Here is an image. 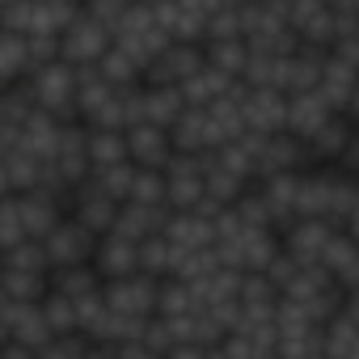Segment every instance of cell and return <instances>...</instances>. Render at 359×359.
Returning <instances> with one entry per match:
<instances>
[{
    "label": "cell",
    "mask_w": 359,
    "mask_h": 359,
    "mask_svg": "<svg viewBox=\"0 0 359 359\" xmlns=\"http://www.w3.org/2000/svg\"><path fill=\"white\" fill-rule=\"evenodd\" d=\"M30 97L39 110L55 114V118H76V102H81V68H72L68 60H51L43 64L30 81Z\"/></svg>",
    "instance_id": "1"
},
{
    "label": "cell",
    "mask_w": 359,
    "mask_h": 359,
    "mask_svg": "<svg viewBox=\"0 0 359 359\" xmlns=\"http://www.w3.org/2000/svg\"><path fill=\"white\" fill-rule=\"evenodd\" d=\"M169 43H173V34L161 26V18H156L152 5H131V9L123 13V22L114 26V47L127 51L131 60H140L144 68H148Z\"/></svg>",
    "instance_id": "2"
},
{
    "label": "cell",
    "mask_w": 359,
    "mask_h": 359,
    "mask_svg": "<svg viewBox=\"0 0 359 359\" xmlns=\"http://www.w3.org/2000/svg\"><path fill=\"white\" fill-rule=\"evenodd\" d=\"M199 152H173V161L165 165V187H169L173 212H195L208 199V161Z\"/></svg>",
    "instance_id": "3"
},
{
    "label": "cell",
    "mask_w": 359,
    "mask_h": 359,
    "mask_svg": "<svg viewBox=\"0 0 359 359\" xmlns=\"http://www.w3.org/2000/svg\"><path fill=\"white\" fill-rule=\"evenodd\" d=\"M110 47H114V26L102 22L97 13L81 9V18H76V22L68 26V34H64V60H68L72 68H93V64L106 60Z\"/></svg>",
    "instance_id": "4"
},
{
    "label": "cell",
    "mask_w": 359,
    "mask_h": 359,
    "mask_svg": "<svg viewBox=\"0 0 359 359\" xmlns=\"http://www.w3.org/2000/svg\"><path fill=\"white\" fill-rule=\"evenodd\" d=\"M118 212H123V199L102 187V177H85V182L72 191V199H68V216H76L97 237H106L118 224Z\"/></svg>",
    "instance_id": "5"
},
{
    "label": "cell",
    "mask_w": 359,
    "mask_h": 359,
    "mask_svg": "<svg viewBox=\"0 0 359 359\" xmlns=\"http://www.w3.org/2000/svg\"><path fill=\"white\" fill-rule=\"evenodd\" d=\"M161 283L156 275L140 271V275H127V279H106V304L123 317H156V304H161Z\"/></svg>",
    "instance_id": "6"
},
{
    "label": "cell",
    "mask_w": 359,
    "mask_h": 359,
    "mask_svg": "<svg viewBox=\"0 0 359 359\" xmlns=\"http://www.w3.org/2000/svg\"><path fill=\"white\" fill-rule=\"evenodd\" d=\"M43 245H47V258H51V271H60V266H81V262H93V258H97L102 237H97L93 229H85L76 216H64V220L55 224V233H51Z\"/></svg>",
    "instance_id": "7"
},
{
    "label": "cell",
    "mask_w": 359,
    "mask_h": 359,
    "mask_svg": "<svg viewBox=\"0 0 359 359\" xmlns=\"http://www.w3.org/2000/svg\"><path fill=\"white\" fill-rule=\"evenodd\" d=\"M208 64V47L203 43H169L152 64H148V85H173V89H182L199 68Z\"/></svg>",
    "instance_id": "8"
},
{
    "label": "cell",
    "mask_w": 359,
    "mask_h": 359,
    "mask_svg": "<svg viewBox=\"0 0 359 359\" xmlns=\"http://www.w3.org/2000/svg\"><path fill=\"white\" fill-rule=\"evenodd\" d=\"M338 233H342L338 224L304 216V220H296V224H292V229L283 233V250H287V254H292L296 262H304V266H321Z\"/></svg>",
    "instance_id": "9"
},
{
    "label": "cell",
    "mask_w": 359,
    "mask_h": 359,
    "mask_svg": "<svg viewBox=\"0 0 359 359\" xmlns=\"http://www.w3.org/2000/svg\"><path fill=\"white\" fill-rule=\"evenodd\" d=\"M0 325H5V342H26L34 351H43L55 330L43 313V304H18V300H5L0 304Z\"/></svg>",
    "instance_id": "10"
},
{
    "label": "cell",
    "mask_w": 359,
    "mask_h": 359,
    "mask_svg": "<svg viewBox=\"0 0 359 359\" xmlns=\"http://www.w3.org/2000/svg\"><path fill=\"white\" fill-rule=\"evenodd\" d=\"M245 127L258 131V135H279V131H287V93L245 85Z\"/></svg>",
    "instance_id": "11"
},
{
    "label": "cell",
    "mask_w": 359,
    "mask_h": 359,
    "mask_svg": "<svg viewBox=\"0 0 359 359\" xmlns=\"http://www.w3.org/2000/svg\"><path fill=\"white\" fill-rule=\"evenodd\" d=\"M338 110L325 102V93L321 89H304V93H287V131L304 144V140H313L330 118H334Z\"/></svg>",
    "instance_id": "12"
},
{
    "label": "cell",
    "mask_w": 359,
    "mask_h": 359,
    "mask_svg": "<svg viewBox=\"0 0 359 359\" xmlns=\"http://www.w3.org/2000/svg\"><path fill=\"white\" fill-rule=\"evenodd\" d=\"M127 148H131V161L140 169H165L173 161V131L156 127V123H135L127 127Z\"/></svg>",
    "instance_id": "13"
},
{
    "label": "cell",
    "mask_w": 359,
    "mask_h": 359,
    "mask_svg": "<svg viewBox=\"0 0 359 359\" xmlns=\"http://www.w3.org/2000/svg\"><path fill=\"white\" fill-rule=\"evenodd\" d=\"M173 220V208L169 203H123L118 212V224L110 233H123L127 241H148V237H161Z\"/></svg>",
    "instance_id": "14"
},
{
    "label": "cell",
    "mask_w": 359,
    "mask_h": 359,
    "mask_svg": "<svg viewBox=\"0 0 359 359\" xmlns=\"http://www.w3.org/2000/svg\"><path fill=\"white\" fill-rule=\"evenodd\" d=\"M355 123L346 118V114H334L313 140H304V161H309V169H317V165H338L342 161V152H346V144L355 140Z\"/></svg>",
    "instance_id": "15"
},
{
    "label": "cell",
    "mask_w": 359,
    "mask_h": 359,
    "mask_svg": "<svg viewBox=\"0 0 359 359\" xmlns=\"http://www.w3.org/2000/svg\"><path fill=\"white\" fill-rule=\"evenodd\" d=\"M165 237L173 241L177 262H182L187 254L216 245V220H212V216H199V212H173V220H169Z\"/></svg>",
    "instance_id": "16"
},
{
    "label": "cell",
    "mask_w": 359,
    "mask_h": 359,
    "mask_svg": "<svg viewBox=\"0 0 359 359\" xmlns=\"http://www.w3.org/2000/svg\"><path fill=\"white\" fill-rule=\"evenodd\" d=\"M93 266H97L106 279L140 275V241H127L123 233H106V237H102V245H97Z\"/></svg>",
    "instance_id": "17"
},
{
    "label": "cell",
    "mask_w": 359,
    "mask_h": 359,
    "mask_svg": "<svg viewBox=\"0 0 359 359\" xmlns=\"http://www.w3.org/2000/svg\"><path fill=\"white\" fill-rule=\"evenodd\" d=\"M34 72H39V64H34L30 39L18 34V30H5V39H0V81H5V85H22Z\"/></svg>",
    "instance_id": "18"
},
{
    "label": "cell",
    "mask_w": 359,
    "mask_h": 359,
    "mask_svg": "<svg viewBox=\"0 0 359 359\" xmlns=\"http://www.w3.org/2000/svg\"><path fill=\"white\" fill-rule=\"evenodd\" d=\"M355 85H359V68L351 64V60H342L338 51H330V60H325V68H321V93H325V102L342 114L346 110V102H351V93H355Z\"/></svg>",
    "instance_id": "19"
},
{
    "label": "cell",
    "mask_w": 359,
    "mask_h": 359,
    "mask_svg": "<svg viewBox=\"0 0 359 359\" xmlns=\"http://www.w3.org/2000/svg\"><path fill=\"white\" fill-rule=\"evenodd\" d=\"M106 287V275L93 266V262H81V266H60V271H51V292H60V296H68V300H89V296H97Z\"/></svg>",
    "instance_id": "20"
},
{
    "label": "cell",
    "mask_w": 359,
    "mask_h": 359,
    "mask_svg": "<svg viewBox=\"0 0 359 359\" xmlns=\"http://www.w3.org/2000/svg\"><path fill=\"white\" fill-rule=\"evenodd\" d=\"M321 266L334 275V283H338L342 292H355V287H359V241L342 229V233L334 237V245H330V254H325Z\"/></svg>",
    "instance_id": "21"
},
{
    "label": "cell",
    "mask_w": 359,
    "mask_h": 359,
    "mask_svg": "<svg viewBox=\"0 0 359 359\" xmlns=\"http://www.w3.org/2000/svg\"><path fill=\"white\" fill-rule=\"evenodd\" d=\"M233 85H241V81H233V76L220 72L216 64H203V68L182 85V97H187V106H212V102H220Z\"/></svg>",
    "instance_id": "22"
},
{
    "label": "cell",
    "mask_w": 359,
    "mask_h": 359,
    "mask_svg": "<svg viewBox=\"0 0 359 359\" xmlns=\"http://www.w3.org/2000/svg\"><path fill=\"white\" fill-rule=\"evenodd\" d=\"M89 161H93V173H106V169H114V165H127V161H131L127 131H114V127L93 131V127H89Z\"/></svg>",
    "instance_id": "23"
},
{
    "label": "cell",
    "mask_w": 359,
    "mask_h": 359,
    "mask_svg": "<svg viewBox=\"0 0 359 359\" xmlns=\"http://www.w3.org/2000/svg\"><path fill=\"white\" fill-rule=\"evenodd\" d=\"M203 47H208V64H216V68L229 72L233 81H245V68H250V60H254V51H250L245 39H208Z\"/></svg>",
    "instance_id": "24"
},
{
    "label": "cell",
    "mask_w": 359,
    "mask_h": 359,
    "mask_svg": "<svg viewBox=\"0 0 359 359\" xmlns=\"http://www.w3.org/2000/svg\"><path fill=\"white\" fill-rule=\"evenodd\" d=\"M47 296H51V275L5 271V300H18V304H43Z\"/></svg>",
    "instance_id": "25"
},
{
    "label": "cell",
    "mask_w": 359,
    "mask_h": 359,
    "mask_svg": "<svg viewBox=\"0 0 359 359\" xmlns=\"http://www.w3.org/2000/svg\"><path fill=\"white\" fill-rule=\"evenodd\" d=\"M140 271H148V275H156V279H173V271H177V250H173V241L161 233V237H148L144 245H140Z\"/></svg>",
    "instance_id": "26"
},
{
    "label": "cell",
    "mask_w": 359,
    "mask_h": 359,
    "mask_svg": "<svg viewBox=\"0 0 359 359\" xmlns=\"http://www.w3.org/2000/svg\"><path fill=\"white\" fill-rule=\"evenodd\" d=\"M325 355L330 359H359V325L346 313H338L325 325Z\"/></svg>",
    "instance_id": "27"
},
{
    "label": "cell",
    "mask_w": 359,
    "mask_h": 359,
    "mask_svg": "<svg viewBox=\"0 0 359 359\" xmlns=\"http://www.w3.org/2000/svg\"><path fill=\"white\" fill-rule=\"evenodd\" d=\"M5 271H30V275H51V258L43 241H26L5 250Z\"/></svg>",
    "instance_id": "28"
},
{
    "label": "cell",
    "mask_w": 359,
    "mask_h": 359,
    "mask_svg": "<svg viewBox=\"0 0 359 359\" xmlns=\"http://www.w3.org/2000/svg\"><path fill=\"white\" fill-rule=\"evenodd\" d=\"M89 346L93 342L85 334H60L39 351V359H89Z\"/></svg>",
    "instance_id": "29"
},
{
    "label": "cell",
    "mask_w": 359,
    "mask_h": 359,
    "mask_svg": "<svg viewBox=\"0 0 359 359\" xmlns=\"http://www.w3.org/2000/svg\"><path fill=\"white\" fill-rule=\"evenodd\" d=\"M351 177H355V182H359V131H355V140L346 144V152H342V161H338Z\"/></svg>",
    "instance_id": "30"
},
{
    "label": "cell",
    "mask_w": 359,
    "mask_h": 359,
    "mask_svg": "<svg viewBox=\"0 0 359 359\" xmlns=\"http://www.w3.org/2000/svg\"><path fill=\"white\" fill-rule=\"evenodd\" d=\"M334 51H338L342 60H351V64L359 68V30H355V34H346V39H342V43H338Z\"/></svg>",
    "instance_id": "31"
},
{
    "label": "cell",
    "mask_w": 359,
    "mask_h": 359,
    "mask_svg": "<svg viewBox=\"0 0 359 359\" xmlns=\"http://www.w3.org/2000/svg\"><path fill=\"white\" fill-rule=\"evenodd\" d=\"M5 359H39V351L26 342H5Z\"/></svg>",
    "instance_id": "32"
},
{
    "label": "cell",
    "mask_w": 359,
    "mask_h": 359,
    "mask_svg": "<svg viewBox=\"0 0 359 359\" xmlns=\"http://www.w3.org/2000/svg\"><path fill=\"white\" fill-rule=\"evenodd\" d=\"M165 359H208V346H173Z\"/></svg>",
    "instance_id": "33"
},
{
    "label": "cell",
    "mask_w": 359,
    "mask_h": 359,
    "mask_svg": "<svg viewBox=\"0 0 359 359\" xmlns=\"http://www.w3.org/2000/svg\"><path fill=\"white\" fill-rule=\"evenodd\" d=\"M342 313H346V317L359 325V287H355V292H346V304H342Z\"/></svg>",
    "instance_id": "34"
},
{
    "label": "cell",
    "mask_w": 359,
    "mask_h": 359,
    "mask_svg": "<svg viewBox=\"0 0 359 359\" xmlns=\"http://www.w3.org/2000/svg\"><path fill=\"white\" fill-rule=\"evenodd\" d=\"M89 359H118V346H102V342H93V346H89Z\"/></svg>",
    "instance_id": "35"
},
{
    "label": "cell",
    "mask_w": 359,
    "mask_h": 359,
    "mask_svg": "<svg viewBox=\"0 0 359 359\" xmlns=\"http://www.w3.org/2000/svg\"><path fill=\"white\" fill-rule=\"evenodd\" d=\"M355 127H359V85H355V93H351V102H346V110H342Z\"/></svg>",
    "instance_id": "36"
},
{
    "label": "cell",
    "mask_w": 359,
    "mask_h": 359,
    "mask_svg": "<svg viewBox=\"0 0 359 359\" xmlns=\"http://www.w3.org/2000/svg\"><path fill=\"white\" fill-rule=\"evenodd\" d=\"M224 5H254V0H224Z\"/></svg>",
    "instance_id": "37"
}]
</instances>
